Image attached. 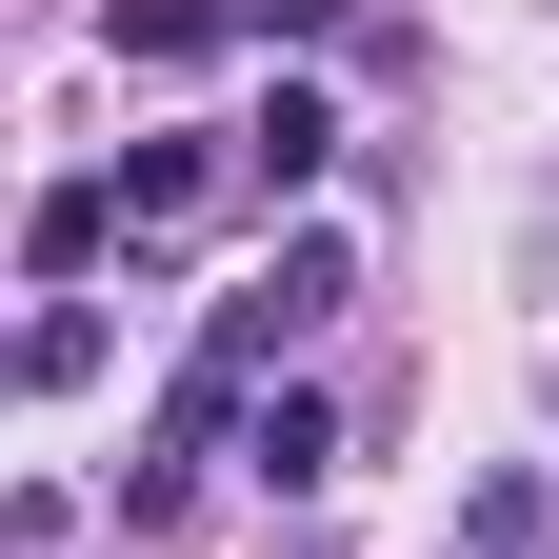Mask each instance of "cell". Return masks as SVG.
<instances>
[{
  "mask_svg": "<svg viewBox=\"0 0 559 559\" xmlns=\"http://www.w3.org/2000/svg\"><path fill=\"white\" fill-rule=\"evenodd\" d=\"M240 21H260V40H340L360 0H240Z\"/></svg>",
  "mask_w": 559,
  "mask_h": 559,
  "instance_id": "obj_8",
  "label": "cell"
},
{
  "mask_svg": "<svg viewBox=\"0 0 559 559\" xmlns=\"http://www.w3.org/2000/svg\"><path fill=\"white\" fill-rule=\"evenodd\" d=\"M320 160H340V100H320V81H280V100L240 120V180H260V200H300Z\"/></svg>",
  "mask_w": 559,
  "mask_h": 559,
  "instance_id": "obj_2",
  "label": "cell"
},
{
  "mask_svg": "<svg viewBox=\"0 0 559 559\" xmlns=\"http://www.w3.org/2000/svg\"><path fill=\"white\" fill-rule=\"evenodd\" d=\"M120 221H200V140H140V160H120Z\"/></svg>",
  "mask_w": 559,
  "mask_h": 559,
  "instance_id": "obj_7",
  "label": "cell"
},
{
  "mask_svg": "<svg viewBox=\"0 0 559 559\" xmlns=\"http://www.w3.org/2000/svg\"><path fill=\"white\" fill-rule=\"evenodd\" d=\"M240 460H260V479H340V419H320L300 380H260V400H240Z\"/></svg>",
  "mask_w": 559,
  "mask_h": 559,
  "instance_id": "obj_4",
  "label": "cell"
},
{
  "mask_svg": "<svg viewBox=\"0 0 559 559\" xmlns=\"http://www.w3.org/2000/svg\"><path fill=\"white\" fill-rule=\"evenodd\" d=\"M60 380H100V320H81V300H60V320H21V340H0V400H60Z\"/></svg>",
  "mask_w": 559,
  "mask_h": 559,
  "instance_id": "obj_5",
  "label": "cell"
},
{
  "mask_svg": "<svg viewBox=\"0 0 559 559\" xmlns=\"http://www.w3.org/2000/svg\"><path fill=\"white\" fill-rule=\"evenodd\" d=\"M340 300H360V260H340V240L300 221V240H280V260L240 280V300H221V320H200V360H180V400H160V460H140V479H120V500H140V520H160V500H180V460H200V440H221V419H240V400L280 380V340H320Z\"/></svg>",
  "mask_w": 559,
  "mask_h": 559,
  "instance_id": "obj_1",
  "label": "cell"
},
{
  "mask_svg": "<svg viewBox=\"0 0 559 559\" xmlns=\"http://www.w3.org/2000/svg\"><path fill=\"white\" fill-rule=\"evenodd\" d=\"M21 240H40V280H100V240H120V180H60Z\"/></svg>",
  "mask_w": 559,
  "mask_h": 559,
  "instance_id": "obj_6",
  "label": "cell"
},
{
  "mask_svg": "<svg viewBox=\"0 0 559 559\" xmlns=\"http://www.w3.org/2000/svg\"><path fill=\"white\" fill-rule=\"evenodd\" d=\"M120 60H140V81H200V60H221L240 40V0H120V21H100Z\"/></svg>",
  "mask_w": 559,
  "mask_h": 559,
  "instance_id": "obj_3",
  "label": "cell"
}]
</instances>
